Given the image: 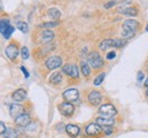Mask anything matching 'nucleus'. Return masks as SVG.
<instances>
[{
	"label": "nucleus",
	"instance_id": "obj_10",
	"mask_svg": "<svg viewBox=\"0 0 148 138\" xmlns=\"http://www.w3.org/2000/svg\"><path fill=\"white\" fill-rule=\"evenodd\" d=\"M9 113H10V117L14 119L18 118L19 115L24 114V107L19 104H12L10 107H9Z\"/></svg>",
	"mask_w": 148,
	"mask_h": 138
},
{
	"label": "nucleus",
	"instance_id": "obj_11",
	"mask_svg": "<svg viewBox=\"0 0 148 138\" xmlns=\"http://www.w3.org/2000/svg\"><path fill=\"white\" fill-rule=\"evenodd\" d=\"M30 122H31V117L29 115V114H26V113H24V114H22V115H19L18 118L15 119V123H16V126H18V127H27L29 124H30Z\"/></svg>",
	"mask_w": 148,
	"mask_h": 138
},
{
	"label": "nucleus",
	"instance_id": "obj_4",
	"mask_svg": "<svg viewBox=\"0 0 148 138\" xmlns=\"http://www.w3.org/2000/svg\"><path fill=\"white\" fill-rule=\"evenodd\" d=\"M63 98L65 99L66 102H69V103L77 102L79 98H80V93L75 88H70V89H67V90H65L63 93Z\"/></svg>",
	"mask_w": 148,
	"mask_h": 138
},
{
	"label": "nucleus",
	"instance_id": "obj_36",
	"mask_svg": "<svg viewBox=\"0 0 148 138\" xmlns=\"http://www.w3.org/2000/svg\"><path fill=\"white\" fill-rule=\"evenodd\" d=\"M145 86H146V87L148 88V78L146 79V81H145Z\"/></svg>",
	"mask_w": 148,
	"mask_h": 138
},
{
	"label": "nucleus",
	"instance_id": "obj_6",
	"mask_svg": "<svg viewBox=\"0 0 148 138\" xmlns=\"http://www.w3.org/2000/svg\"><path fill=\"white\" fill-rule=\"evenodd\" d=\"M58 110H59L60 114H63L64 117H71L74 113L73 104H72V103H69V102L62 103V104L58 106Z\"/></svg>",
	"mask_w": 148,
	"mask_h": 138
},
{
	"label": "nucleus",
	"instance_id": "obj_8",
	"mask_svg": "<svg viewBox=\"0 0 148 138\" xmlns=\"http://www.w3.org/2000/svg\"><path fill=\"white\" fill-rule=\"evenodd\" d=\"M63 72L65 74H67L70 78H73V79L79 78V69L74 64H66V65H64L63 66Z\"/></svg>",
	"mask_w": 148,
	"mask_h": 138
},
{
	"label": "nucleus",
	"instance_id": "obj_29",
	"mask_svg": "<svg viewBox=\"0 0 148 138\" xmlns=\"http://www.w3.org/2000/svg\"><path fill=\"white\" fill-rule=\"evenodd\" d=\"M144 79H145V74H144L141 71L138 72V74H137V80H138V82H141Z\"/></svg>",
	"mask_w": 148,
	"mask_h": 138
},
{
	"label": "nucleus",
	"instance_id": "obj_25",
	"mask_svg": "<svg viewBox=\"0 0 148 138\" xmlns=\"http://www.w3.org/2000/svg\"><path fill=\"white\" fill-rule=\"evenodd\" d=\"M2 136H3V138H17V134L15 133L14 129H8Z\"/></svg>",
	"mask_w": 148,
	"mask_h": 138
},
{
	"label": "nucleus",
	"instance_id": "obj_28",
	"mask_svg": "<svg viewBox=\"0 0 148 138\" xmlns=\"http://www.w3.org/2000/svg\"><path fill=\"white\" fill-rule=\"evenodd\" d=\"M58 24H59L58 22H48V23H45V24H43V27H46V29L48 30V29L55 27V26H57Z\"/></svg>",
	"mask_w": 148,
	"mask_h": 138
},
{
	"label": "nucleus",
	"instance_id": "obj_12",
	"mask_svg": "<svg viewBox=\"0 0 148 138\" xmlns=\"http://www.w3.org/2000/svg\"><path fill=\"white\" fill-rule=\"evenodd\" d=\"M103 129L100 128V126L98 123H90L89 126L86 127V134L89 136H96L98 135Z\"/></svg>",
	"mask_w": 148,
	"mask_h": 138
},
{
	"label": "nucleus",
	"instance_id": "obj_35",
	"mask_svg": "<svg viewBox=\"0 0 148 138\" xmlns=\"http://www.w3.org/2000/svg\"><path fill=\"white\" fill-rule=\"evenodd\" d=\"M122 2L123 3H129V2H131V0H122Z\"/></svg>",
	"mask_w": 148,
	"mask_h": 138
},
{
	"label": "nucleus",
	"instance_id": "obj_24",
	"mask_svg": "<svg viewBox=\"0 0 148 138\" xmlns=\"http://www.w3.org/2000/svg\"><path fill=\"white\" fill-rule=\"evenodd\" d=\"M105 77H106V73H105V72H101V73L95 79L93 84H95V86H99V84H101L103 81H104V79H105Z\"/></svg>",
	"mask_w": 148,
	"mask_h": 138
},
{
	"label": "nucleus",
	"instance_id": "obj_26",
	"mask_svg": "<svg viewBox=\"0 0 148 138\" xmlns=\"http://www.w3.org/2000/svg\"><path fill=\"white\" fill-rule=\"evenodd\" d=\"M14 31H15V27L10 25V26H9V29H7V30H6V32L2 34V36H3V38H5V39H9V38H10V36H12V33H13Z\"/></svg>",
	"mask_w": 148,
	"mask_h": 138
},
{
	"label": "nucleus",
	"instance_id": "obj_15",
	"mask_svg": "<svg viewBox=\"0 0 148 138\" xmlns=\"http://www.w3.org/2000/svg\"><path fill=\"white\" fill-rule=\"evenodd\" d=\"M55 38V33L51 30H45L41 34V42L42 43H49Z\"/></svg>",
	"mask_w": 148,
	"mask_h": 138
},
{
	"label": "nucleus",
	"instance_id": "obj_3",
	"mask_svg": "<svg viewBox=\"0 0 148 138\" xmlns=\"http://www.w3.org/2000/svg\"><path fill=\"white\" fill-rule=\"evenodd\" d=\"M88 64L92 67V69H100L104 66V60L101 58V56L96 53V51H91L88 55Z\"/></svg>",
	"mask_w": 148,
	"mask_h": 138
},
{
	"label": "nucleus",
	"instance_id": "obj_21",
	"mask_svg": "<svg viewBox=\"0 0 148 138\" xmlns=\"http://www.w3.org/2000/svg\"><path fill=\"white\" fill-rule=\"evenodd\" d=\"M9 26H10L9 20H7V19H2L1 22H0V32H1V34H3V33L6 32V30L9 29Z\"/></svg>",
	"mask_w": 148,
	"mask_h": 138
},
{
	"label": "nucleus",
	"instance_id": "obj_38",
	"mask_svg": "<svg viewBox=\"0 0 148 138\" xmlns=\"http://www.w3.org/2000/svg\"><path fill=\"white\" fill-rule=\"evenodd\" d=\"M146 31H147V32H148V25H147V26H146Z\"/></svg>",
	"mask_w": 148,
	"mask_h": 138
},
{
	"label": "nucleus",
	"instance_id": "obj_14",
	"mask_svg": "<svg viewBox=\"0 0 148 138\" xmlns=\"http://www.w3.org/2000/svg\"><path fill=\"white\" fill-rule=\"evenodd\" d=\"M88 99H89V102H90V104H91V105L97 106V105H99V104H100V102H101V94H100L99 91L93 90V91H91V93L89 94Z\"/></svg>",
	"mask_w": 148,
	"mask_h": 138
},
{
	"label": "nucleus",
	"instance_id": "obj_30",
	"mask_svg": "<svg viewBox=\"0 0 148 138\" xmlns=\"http://www.w3.org/2000/svg\"><path fill=\"white\" fill-rule=\"evenodd\" d=\"M104 133L106 134V135H111L112 133H113V129H112V127H104Z\"/></svg>",
	"mask_w": 148,
	"mask_h": 138
},
{
	"label": "nucleus",
	"instance_id": "obj_7",
	"mask_svg": "<svg viewBox=\"0 0 148 138\" xmlns=\"http://www.w3.org/2000/svg\"><path fill=\"white\" fill-rule=\"evenodd\" d=\"M63 64V59L59 56H50L49 58L46 60V66L49 70H55L60 67V65Z\"/></svg>",
	"mask_w": 148,
	"mask_h": 138
},
{
	"label": "nucleus",
	"instance_id": "obj_31",
	"mask_svg": "<svg viewBox=\"0 0 148 138\" xmlns=\"http://www.w3.org/2000/svg\"><path fill=\"white\" fill-rule=\"evenodd\" d=\"M115 56H116L115 51H110V53L107 54V56H106V57H107V59H110V60H111V59H114V58H115Z\"/></svg>",
	"mask_w": 148,
	"mask_h": 138
},
{
	"label": "nucleus",
	"instance_id": "obj_33",
	"mask_svg": "<svg viewBox=\"0 0 148 138\" xmlns=\"http://www.w3.org/2000/svg\"><path fill=\"white\" fill-rule=\"evenodd\" d=\"M0 128H1V130H0V131H1V134L3 135V134L7 131V129H6V127H5V123H3V122H0Z\"/></svg>",
	"mask_w": 148,
	"mask_h": 138
},
{
	"label": "nucleus",
	"instance_id": "obj_18",
	"mask_svg": "<svg viewBox=\"0 0 148 138\" xmlns=\"http://www.w3.org/2000/svg\"><path fill=\"white\" fill-rule=\"evenodd\" d=\"M119 12L123 15H127V16H136L138 14V10L136 8H132V7H124V8H120Z\"/></svg>",
	"mask_w": 148,
	"mask_h": 138
},
{
	"label": "nucleus",
	"instance_id": "obj_20",
	"mask_svg": "<svg viewBox=\"0 0 148 138\" xmlns=\"http://www.w3.org/2000/svg\"><path fill=\"white\" fill-rule=\"evenodd\" d=\"M62 80H63V77H62V74H60V73H58V72L53 73V74L50 76V78H49L50 83H54V84H58V83H60V82H62Z\"/></svg>",
	"mask_w": 148,
	"mask_h": 138
},
{
	"label": "nucleus",
	"instance_id": "obj_19",
	"mask_svg": "<svg viewBox=\"0 0 148 138\" xmlns=\"http://www.w3.org/2000/svg\"><path fill=\"white\" fill-rule=\"evenodd\" d=\"M48 16L51 17L53 20H58L60 16H62V13L59 9L57 8H49L48 9Z\"/></svg>",
	"mask_w": 148,
	"mask_h": 138
},
{
	"label": "nucleus",
	"instance_id": "obj_17",
	"mask_svg": "<svg viewBox=\"0 0 148 138\" xmlns=\"http://www.w3.org/2000/svg\"><path fill=\"white\" fill-rule=\"evenodd\" d=\"M26 98V91L24 89H17L14 94H13V99L15 102H22Z\"/></svg>",
	"mask_w": 148,
	"mask_h": 138
},
{
	"label": "nucleus",
	"instance_id": "obj_37",
	"mask_svg": "<svg viewBox=\"0 0 148 138\" xmlns=\"http://www.w3.org/2000/svg\"><path fill=\"white\" fill-rule=\"evenodd\" d=\"M146 95H147V97H148V88H147V90H146Z\"/></svg>",
	"mask_w": 148,
	"mask_h": 138
},
{
	"label": "nucleus",
	"instance_id": "obj_27",
	"mask_svg": "<svg viewBox=\"0 0 148 138\" xmlns=\"http://www.w3.org/2000/svg\"><path fill=\"white\" fill-rule=\"evenodd\" d=\"M21 54H22V58L23 59H27L30 56V53H29V49L27 47H23L22 50H21Z\"/></svg>",
	"mask_w": 148,
	"mask_h": 138
},
{
	"label": "nucleus",
	"instance_id": "obj_1",
	"mask_svg": "<svg viewBox=\"0 0 148 138\" xmlns=\"http://www.w3.org/2000/svg\"><path fill=\"white\" fill-rule=\"evenodd\" d=\"M139 29V23L136 20H127L122 25V37L124 39H131L134 37Z\"/></svg>",
	"mask_w": 148,
	"mask_h": 138
},
{
	"label": "nucleus",
	"instance_id": "obj_22",
	"mask_svg": "<svg viewBox=\"0 0 148 138\" xmlns=\"http://www.w3.org/2000/svg\"><path fill=\"white\" fill-rule=\"evenodd\" d=\"M81 72L83 76L89 77L90 76V65H88V63H86V62L81 63Z\"/></svg>",
	"mask_w": 148,
	"mask_h": 138
},
{
	"label": "nucleus",
	"instance_id": "obj_23",
	"mask_svg": "<svg viewBox=\"0 0 148 138\" xmlns=\"http://www.w3.org/2000/svg\"><path fill=\"white\" fill-rule=\"evenodd\" d=\"M17 29H19V31L23 32V33H27L29 32V25L25 22H18L17 23Z\"/></svg>",
	"mask_w": 148,
	"mask_h": 138
},
{
	"label": "nucleus",
	"instance_id": "obj_34",
	"mask_svg": "<svg viewBox=\"0 0 148 138\" xmlns=\"http://www.w3.org/2000/svg\"><path fill=\"white\" fill-rule=\"evenodd\" d=\"M21 70H22V72L25 74V78H29V77H30V73L27 72V70H26L24 66H22V67H21Z\"/></svg>",
	"mask_w": 148,
	"mask_h": 138
},
{
	"label": "nucleus",
	"instance_id": "obj_32",
	"mask_svg": "<svg viewBox=\"0 0 148 138\" xmlns=\"http://www.w3.org/2000/svg\"><path fill=\"white\" fill-rule=\"evenodd\" d=\"M114 5H116V1H111V2H108V3H105V5H104V7H105L106 9H108V8L113 7Z\"/></svg>",
	"mask_w": 148,
	"mask_h": 138
},
{
	"label": "nucleus",
	"instance_id": "obj_13",
	"mask_svg": "<svg viewBox=\"0 0 148 138\" xmlns=\"http://www.w3.org/2000/svg\"><path fill=\"white\" fill-rule=\"evenodd\" d=\"M96 123H98L100 127H112L115 123V120L107 117H98L96 119Z\"/></svg>",
	"mask_w": 148,
	"mask_h": 138
},
{
	"label": "nucleus",
	"instance_id": "obj_9",
	"mask_svg": "<svg viewBox=\"0 0 148 138\" xmlns=\"http://www.w3.org/2000/svg\"><path fill=\"white\" fill-rule=\"evenodd\" d=\"M5 54H6V56H7L8 58L12 59V60L16 59V57L18 56V48H17V46H16L15 43L8 45V46L6 47Z\"/></svg>",
	"mask_w": 148,
	"mask_h": 138
},
{
	"label": "nucleus",
	"instance_id": "obj_5",
	"mask_svg": "<svg viewBox=\"0 0 148 138\" xmlns=\"http://www.w3.org/2000/svg\"><path fill=\"white\" fill-rule=\"evenodd\" d=\"M99 113L103 115V117H107V118H113L117 111L116 108L112 105V104H104L99 107Z\"/></svg>",
	"mask_w": 148,
	"mask_h": 138
},
{
	"label": "nucleus",
	"instance_id": "obj_2",
	"mask_svg": "<svg viewBox=\"0 0 148 138\" xmlns=\"http://www.w3.org/2000/svg\"><path fill=\"white\" fill-rule=\"evenodd\" d=\"M127 45V41L124 39H105L103 40L100 43H99V48L101 50H106L107 48H112V47H115V48H122Z\"/></svg>",
	"mask_w": 148,
	"mask_h": 138
},
{
	"label": "nucleus",
	"instance_id": "obj_16",
	"mask_svg": "<svg viewBox=\"0 0 148 138\" xmlns=\"http://www.w3.org/2000/svg\"><path fill=\"white\" fill-rule=\"evenodd\" d=\"M65 130H66L69 136H71V137L73 138L77 137L79 134H80V128L77 126H75V124H67L65 127Z\"/></svg>",
	"mask_w": 148,
	"mask_h": 138
}]
</instances>
